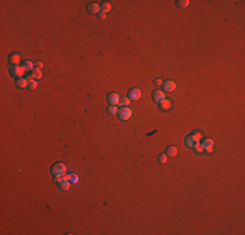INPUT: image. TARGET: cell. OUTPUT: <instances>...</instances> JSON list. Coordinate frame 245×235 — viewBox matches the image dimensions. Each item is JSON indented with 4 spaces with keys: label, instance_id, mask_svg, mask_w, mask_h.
I'll return each instance as SVG.
<instances>
[{
    "label": "cell",
    "instance_id": "obj_1",
    "mask_svg": "<svg viewBox=\"0 0 245 235\" xmlns=\"http://www.w3.org/2000/svg\"><path fill=\"white\" fill-rule=\"evenodd\" d=\"M65 173H67V166H65L64 163H61V162H58V163H55L51 167V174L55 176V178L64 176Z\"/></svg>",
    "mask_w": 245,
    "mask_h": 235
},
{
    "label": "cell",
    "instance_id": "obj_2",
    "mask_svg": "<svg viewBox=\"0 0 245 235\" xmlns=\"http://www.w3.org/2000/svg\"><path fill=\"white\" fill-rule=\"evenodd\" d=\"M117 115H119V119H120V120L125 121V120H129V119L132 118L133 111H132V108H129L128 106H122V107L119 108V111H117Z\"/></svg>",
    "mask_w": 245,
    "mask_h": 235
},
{
    "label": "cell",
    "instance_id": "obj_3",
    "mask_svg": "<svg viewBox=\"0 0 245 235\" xmlns=\"http://www.w3.org/2000/svg\"><path fill=\"white\" fill-rule=\"evenodd\" d=\"M11 74H12L13 77H17V78H21L22 76H24L25 73V69L22 68L21 65H15V67H12L11 68Z\"/></svg>",
    "mask_w": 245,
    "mask_h": 235
},
{
    "label": "cell",
    "instance_id": "obj_4",
    "mask_svg": "<svg viewBox=\"0 0 245 235\" xmlns=\"http://www.w3.org/2000/svg\"><path fill=\"white\" fill-rule=\"evenodd\" d=\"M58 186L60 187L63 191H68V188H69V186H71V183H69V180H68V178H65V176H60V178H58Z\"/></svg>",
    "mask_w": 245,
    "mask_h": 235
},
{
    "label": "cell",
    "instance_id": "obj_5",
    "mask_svg": "<svg viewBox=\"0 0 245 235\" xmlns=\"http://www.w3.org/2000/svg\"><path fill=\"white\" fill-rule=\"evenodd\" d=\"M128 97L130 101H138V99L141 98V90L133 88V89H130L128 92Z\"/></svg>",
    "mask_w": 245,
    "mask_h": 235
},
{
    "label": "cell",
    "instance_id": "obj_6",
    "mask_svg": "<svg viewBox=\"0 0 245 235\" xmlns=\"http://www.w3.org/2000/svg\"><path fill=\"white\" fill-rule=\"evenodd\" d=\"M166 99V96H164V92L163 90H155L153 93V101L155 103H160L162 101Z\"/></svg>",
    "mask_w": 245,
    "mask_h": 235
},
{
    "label": "cell",
    "instance_id": "obj_7",
    "mask_svg": "<svg viewBox=\"0 0 245 235\" xmlns=\"http://www.w3.org/2000/svg\"><path fill=\"white\" fill-rule=\"evenodd\" d=\"M87 11H89V13H91V15H99V13H101V4L90 3L89 5H87Z\"/></svg>",
    "mask_w": 245,
    "mask_h": 235
},
{
    "label": "cell",
    "instance_id": "obj_8",
    "mask_svg": "<svg viewBox=\"0 0 245 235\" xmlns=\"http://www.w3.org/2000/svg\"><path fill=\"white\" fill-rule=\"evenodd\" d=\"M107 101H108L110 105L117 106L120 103V97H119V94H116V93H110L107 97Z\"/></svg>",
    "mask_w": 245,
    "mask_h": 235
},
{
    "label": "cell",
    "instance_id": "obj_9",
    "mask_svg": "<svg viewBox=\"0 0 245 235\" xmlns=\"http://www.w3.org/2000/svg\"><path fill=\"white\" fill-rule=\"evenodd\" d=\"M163 88H164V92H167V93H171V92H173L175 89H176V82L175 81H164L163 82Z\"/></svg>",
    "mask_w": 245,
    "mask_h": 235
},
{
    "label": "cell",
    "instance_id": "obj_10",
    "mask_svg": "<svg viewBox=\"0 0 245 235\" xmlns=\"http://www.w3.org/2000/svg\"><path fill=\"white\" fill-rule=\"evenodd\" d=\"M213 145H214V141L211 139H205L202 141V148L205 149L207 153H211L213 152Z\"/></svg>",
    "mask_w": 245,
    "mask_h": 235
},
{
    "label": "cell",
    "instance_id": "obj_11",
    "mask_svg": "<svg viewBox=\"0 0 245 235\" xmlns=\"http://www.w3.org/2000/svg\"><path fill=\"white\" fill-rule=\"evenodd\" d=\"M185 144H187V146H189V148H196V146L199 145V141H197V140H194L193 137H192V135H189V136L185 137Z\"/></svg>",
    "mask_w": 245,
    "mask_h": 235
},
{
    "label": "cell",
    "instance_id": "obj_12",
    "mask_svg": "<svg viewBox=\"0 0 245 235\" xmlns=\"http://www.w3.org/2000/svg\"><path fill=\"white\" fill-rule=\"evenodd\" d=\"M16 85L20 88V89H25V88L29 86V78H17V81H16Z\"/></svg>",
    "mask_w": 245,
    "mask_h": 235
},
{
    "label": "cell",
    "instance_id": "obj_13",
    "mask_svg": "<svg viewBox=\"0 0 245 235\" xmlns=\"http://www.w3.org/2000/svg\"><path fill=\"white\" fill-rule=\"evenodd\" d=\"M8 62L11 63V64L15 67V65H20V62H21V56L19 55V54H13V55H11L9 60Z\"/></svg>",
    "mask_w": 245,
    "mask_h": 235
},
{
    "label": "cell",
    "instance_id": "obj_14",
    "mask_svg": "<svg viewBox=\"0 0 245 235\" xmlns=\"http://www.w3.org/2000/svg\"><path fill=\"white\" fill-rule=\"evenodd\" d=\"M22 68H24L25 71H34V69H35V65H34V63L30 62V60H25V62L22 63Z\"/></svg>",
    "mask_w": 245,
    "mask_h": 235
},
{
    "label": "cell",
    "instance_id": "obj_15",
    "mask_svg": "<svg viewBox=\"0 0 245 235\" xmlns=\"http://www.w3.org/2000/svg\"><path fill=\"white\" fill-rule=\"evenodd\" d=\"M111 9H112V5H111V3H108V1H104V3H102V5H101V11H102V12L107 13V12H110Z\"/></svg>",
    "mask_w": 245,
    "mask_h": 235
},
{
    "label": "cell",
    "instance_id": "obj_16",
    "mask_svg": "<svg viewBox=\"0 0 245 235\" xmlns=\"http://www.w3.org/2000/svg\"><path fill=\"white\" fill-rule=\"evenodd\" d=\"M166 154L168 155V157H175V155L177 154V149H176V146H168Z\"/></svg>",
    "mask_w": 245,
    "mask_h": 235
},
{
    "label": "cell",
    "instance_id": "obj_17",
    "mask_svg": "<svg viewBox=\"0 0 245 235\" xmlns=\"http://www.w3.org/2000/svg\"><path fill=\"white\" fill-rule=\"evenodd\" d=\"M159 105H160V108H162V110H164V111H167V110H170V108H171V102H170L168 99H164V101H162Z\"/></svg>",
    "mask_w": 245,
    "mask_h": 235
},
{
    "label": "cell",
    "instance_id": "obj_18",
    "mask_svg": "<svg viewBox=\"0 0 245 235\" xmlns=\"http://www.w3.org/2000/svg\"><path fill=\"white\" fill-rule=\"evenodd\" d=\"M42 71L40 69H34V71H31V77L33 78H35V80H39V78H42Z\"/></svg>",
    "mask_w": 245,
    "mask_h": 235
},
{
    "label": "cell",
    "instance_id": "obj_19",
    "mask_svg": "<svg viewBox=\"0 0 245 235\" xmlns=\"http://www.w3.org/2000/svg\"><path fill=\"white\" fill-rule=\"evenodd\" d=\"M37 86H38L37 81L33 80V77H31V76H29V86L28 88L30 90H35V89H37Z\"/></svg>",
    "mask_w": 245,
    "mask_h": 235
},
{
    "label": "cell",
    "instance_id": "obj_20",
    "mask_svg": "<svg viewBox=\"0 0 245 235\" xmlns=\"http://www.w3.org/2000/svg\"><path fill=\"white\" fill-rule=\"evenodd\" d=\"M189 0H180V1H177V7H180V8H187L188 5H189Z\"/></svg>",
    "mask_w": 245,
    "mask_h": 235
},
{
    "label": "cell",
    "instance_id": "obj_21",
    "mask_svg": "<svg viewBox=\"0 0 245 235\" xmlns=\"http://www.w3.org/2000/svg\"><path fill=\"white\" fill-rule=\"evenodd\" d=\"M108 112H110L111 115H115V114H117V111H119V108L116 107V106H113V105H110L108 106Z\"/></svg>",
    "mask_w": 245,
    "mask_h": 235
},
{
    "label": "cell",
    "instance_id": "obj_22",
    "mask_svg": "<svg viewBox=\"0 0 245 235\" xmlns=\"http://www.w3.org/2000/svg\"><path fill=\"white\" fill-rule=\"evenodd\" d=\"M129 101H130L129 98H125V97H122V98H120V103H119V105L121 106V107H122V106H128V105H129Z\"/></svg>",
    "mask_w": 245,
    "mask_h": 235
},
{
    "label": "cell",
    "instance_id": "obj_23",
    "mask_svg": "<svg viewBox=\"0 0 245 235\" xmlns=\"http://www.w3.org/2000/svg\"><path fill=\"white\" fill-rule=\"evenodd\" d=\"M167 158H168V155L164 154V153H162V154L158 157V161H159L160 163H166V162H167Z\"/></svg>",
    "mask_w": 245,
    "mask_h": 235
},
{
    "label": "cell",
    "instance_id": "obj_24",
    "mask_svg": "<svg viewBox=\"0 0 245 235\" xmlns=\"http://www.w3.org/2000/svg\"><path fill=\"white\" fill-rule=\"evenodd\" d=\"M67 178H68V180H72L73 183H77V182H78V176L74 175V174H71V175H68Z\"/></svg>",
    "mask_w": 245,
    "mask_h": 235
},
{
    "label": "cell",
    "instance_id": "obj_25",
    "mask_svg": "<svg viewBox=\"0 0 245 235\" xmlns=\"http://www.w3.org/2000/svg\"><path fill=\"white\" fill-rule=\"evenodd\" d=\"M192 137H193L194 140H197V141H201V139H202V135L199 132H194V133H192Z\"/></svg>",
    "mask_w": 245,
    "mask_h": 235
},
{
    "label": "cell",
    "instance_id": "obj_26",
    "mask_svg": "<svg viewBox=\"0 0 245 235\" xmlns=\"http://www.w3.org/2000/svg\"><path fill=\"white\" fill-rule=\"evenodd\" d=\"M194 150H196L197 153H203V152H205V149L202 148V145H198V146H196V148H194Z\"/></svg>",
    "mask_w": 245,
    "mask_h": 235
},
{
    "label": "cell",
    "instance_id": "obj_27",
    "mask_svg": "<svg viewBox=\"0 0 245 235\" xmlns=\"http://www.w3.org/2000/svg\"><path fill=\"white\" fill-rule=\"evenodd\" d=\"M34 65H35V68L37 69H42V67H43V64L40 62H37V63H34Z\"/></svg>",
    "mask_w": 245,
    "mask_h": 235
},
{
    "label": "cell",
    "instance_id": "obj_28",
    "mask_svg": "<svg viewBox=\"0 0 245 235\" xmlns=\"http://www.w3.org/2000/svg\"><path fill=\"white\" fill-rule=\"evenodd\" d=\"M155 84L158 85V86H160V85H163V81L160 80V78H156V80H155Z\"/></svg>",
    "mask_w": 245,
    "mask_h": 235
},
{
    "label": "cell",
    "instance_id": "obj_29",
    "mask_svg": "<svg viewBox=\"0 0 245 235\" xmlns=\"http://www.w3.org/2000/svg\"><path fill=\"white\" fill-rule=\"evenodd\" d=\"M98 16H99V19H101V20H104V19H106V13H104V12H101Z\"/></svg>",
    "mask_w": 245,
    "mask_h": 235
}]
</instances>
